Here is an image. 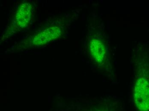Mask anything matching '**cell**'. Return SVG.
Listing matches in <instances>:
<instances>
[{
	"label": "cell",
	"mask_w": 149,
	"mask_h": 111,
	"mask_svg": "<svg viewBox=\"0 0 149 111\" xmlns=\"http://www.w3.org/2000/svg\"><path fill=\"white\" fill-rule=\"evenodd\" d=\"M32 12L31 5L28 3H24L20 5L16 12L15 22L17 26L24 28L29 25Z\"/></svg>",
	"instance_id": "1"
},
{
	"label": "cell",
	"mask_w": 149,
	"mask_h": 111,
	"mask_svg": "<svg viewBox=\"0 0 149 111\" xmlns=\"http://www.w3.org/2000/svg\"><path fill=\"white\" fill-rule=\"evenodd\" d=\"M50 39L44 31L38 33L32 40V43L34 46H42L50 41Z\"/></svg>",
	"instance_id": "3"
},
{
	"label": "cell",
	"mask_w": 149,
	"mask_h": 111,
	"mask_svg": "<svg viewBox=\"0 0 149 111\" xmlns=\"http://www.w3.org/2000/svg\"><path fill=\"white\" fill-rule=\"evenodd\" d=\"M49 37L50 40L58 39L61 36L62 31L60 28L58 26L49 27L44 30Z\"/></svg>",
	"instance_id": "4"
},
{
	"label": "cell",
	"mask_w": 149,
	"mask_h": 111,
	"mask_svg": "<svg viewBox=\"0 0 149 111\" xmlns=\"http://www.w3.org/2000/svg\"><path fill=\"white\" fill-rule=\"evenodd\" d=\"M91 54L96 63H102L106 55L105 45L101 40L93 39L90 43Z\"/></svg>",
	"instance_id": "2"
}]
</instances>
